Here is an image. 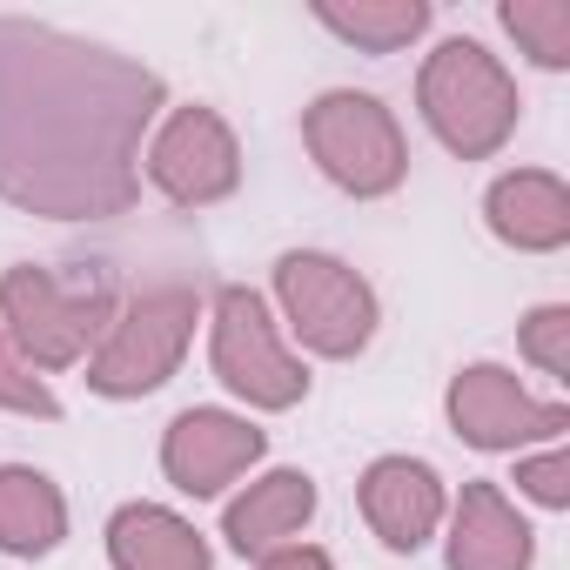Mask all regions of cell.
I'll use <instances>...</instances> for the list:
<instances>
[{"instance_id": "30bf717a", "label": "cell", "mask_w": 570, "mask_h": 570, "mask_svg": "<svg viewBox=\"0 0 570 570\" xmlns=\"http://www.w3.org/2000/svg\"><path fill=\"white\" fill-rule=\"evenodd\" d=\"M262 450H268V436L255 423H242L228 410H188L161 436V470L188 497H222Z\"/></svg>"}, {"instance_id": "4fadbf2b", "label": "cell", "mask_w": 570, "mask_h": 570, "mask_svg": "<svg viewBox=\"0 0 570 570\" xmlns=\"http://www.w3.org/2000/svg\"><path fill=\"white\" fill-rule=\"evenodd\" d=\"M483 215L497 228V242L523 248V255H550L570 242V188L543 168H517L483 195Z\"/></svg>"}, {"instance_id": "ba28073f", "label": "cell", "mask_w": 570, "mask_h": 570, "mask_svg": "<svg viewBox=\"0 0 570 570\" xmlns=\"http://www.w3.org/2000/svg\"><path fill=\"white\" fill-rule=\"evenodd\" d=\"M148 181L175 202V208H208L222 195H235L242 181V148L228 135V121L215 108H175L148 148Z\"/></svg>"}, {"instance_id": "7402d4cb", "label": "cell", "mask_w": 570, "mask_h": 570, "mask_svg": "<svg viewBox=\"0 0 570 570\" xmlns=\"http://www.w3.org/2000/svg\"><path fill=\"white\" fill-rule=\"evenodd\" d=\"M255 570H336L316 543H282V550H268V557H255Z\"/></svg>"}, {"instance_id": "8fae6325", "label": "cell", "mask_w": 570, "mask_h": 570, "mask_svg": "<svg viewBox=\"0 0 570 570\" xmlns=\"http://www.w3.org/2000/svg\"><path fill=\"white\" fill-rule=\"evenodd\" d=\"M363 517H370V530L390 543V550H423L430 543V530L443 523V483H436V470L430 463H416V456H376L370 470H363Z\"/></svg>"}, {"instance_id": "6da1fadb", "label": "cell", "mask_w": 570, "mask_h": 570, "mask_svg": "<svg viewBox=\"0 0 570 570\" xmlns=\"http://www.w3.org/2000/svg\"><path fill=\"white\" fill-rule=\"evenodd\" d=\"M155 108L161 75L141 61L0 14V202L55 222L128 215Z\"/></svg>"}, {"instance_id": "2e32d148", "label": "cell", "mask_w": 570, "mask_h": 570, "mask_svg": "<svg viewBox=\"0 0 570 570\" xmlns=\"http://www.w3.org/2000/svg\"><path fill=\"white\" fill-rule=\"evenodd\" d=\"M61 537H68L61 490L41 470L8 463V470H0V550H8V557H48Z\"/></svg>"}, {"instance_id": "3957f363", "label": "cell", "mask_w": 570, "mask_h": 570, "mask_svg": "<svg viewBox=\"0 0 570 570\" xmlns=\"http://www.w3.org/2000/svg\"><path fill=\"white\" fill-rule=\"evenodd\" d=\"M0 316H8V336L14 350L35 363V370H68L81 363L108 323H115V289L101 275H81V282H61L55 268H8L0 275Z\"/></svg>"}, {"instance_id": "9c48e42d", "label": "cell", "mask_w": 570, "mask_h": 570, "mask_svg": "<svg viewBox=\"0 0 570 570\" xmlns=\"http://www.w3.org/2000/svg\"><path fill=\"white\" fill-rule=\"evenodd\" d=\"M450 430L470 450H523L537 436H563L570 430V410L563 403H537L510 370L476 363V370H463L450 383Z\"/></svg>"}, {"instance_id": "ffe728a7", "label": "cell", "mask_w": 570, "mask_h": 570, "mask_svg": "<svg viewBox=\"0 0 570 570\" xmlns=\"http://www.w3.org/2000/svg\"><path fill=\"white\" fill-rule=\"evenodd\" d=\"M523 356L537 363V370H550V376H570V309H537L530 323H523Z\"/></svg>"}, {"instance_id": "8992f818", "label": "cell", "mask_w": 570, "mask_h": 570, "mask_svg": "<svg viewBox=\"0 0 570 570\" xmlns=\"http://www.w3.org/2000/svg\"><path fill=\"white\" fill-rule=\"evenodd\" d=\"M275 303L289 316V330L303 336V350L316 356H363L376 336V296L356 268H343L336 255H282L275 262Z\"/></svg>"}, {"instance_id": "52a82bcc", "label": "cell", "mask_w": 570, "mask_h": 570, "mask_svg": "<svg viewBox=\"0 0 570 570\" xmlns=\"http://www.w3.org/2000/svg\"><path fill=\"white\" fill-rule=\"evenodd\" d=\"M208 363L215 376L255 403V410H296L309 396V370L282 350L275 323H268V303L255 289H242V282H228V289L215 296V336H208Z\"/></svg>"}, {"instance_id": "7a4b0ae2", "label": "cell", "mask_w": 570, "mask_h": 570, "mask_svg": "<svg viewBox=\"0 0 570 570\" xmlns=\"http://www.w3.org/2000/svg\"><path fill=\"white\" fill-rule=\"evenodd\" d=\"M416 101H423L430 135L463 161L497 155L510 141V128H517V81L503 75V61L483 41H443L423 61Z\"/></svg>"}, {"instance_id": "277c9868", "label": "cell", "mask_w": 570, "mask_h": 570, "mask_svg": "<svg viewBox=\"0 0 570 570\" xmlns=\"http://www.w3.org/2000/svg\"><path fill=\"white\" fill-rule=\"evenodd\" d=\"M195 309L202 303H195V289H181V282H161V289L128 296V309H115L108 336L88 356V390L115 396V403L161 390L181 370V350L195 336Z\"/></svg>"}, {"instance_id": "d6986e66", "label": "cell", "mask_w": 570, "mask_h": 570, "mask_svg": "<svg viewBox=\"0 0 570 570\" xmlns=\"http://www.w3.org/2000/svg\"><path fill=\"white\" fill-rule=\"evenodd\" d=\"M0 410H14V416H41V423H55L61 416V396L35 376V363L14 350V336L0 330Z\"/></svg>"}, {"instance_id": "ac0fdd59", "label": "cell", "mask_w": 570, "mask_h": 570, "mask_svg": "<svg viewBox=\"0 0 570 570\" xmlns=\"http://www.w3.org/2000/svg\"><path fill=\"white\" fill-rule=\"evenodd\" d=\"M503 28L537 68H570V0H503Z\"/></svg>"}, {"instance_id": "e0dca14e", "label": "cell", "mask_w": 570, "mask_h": 570, "mask_svg": "<svg viewBox=\"0 0 570 570\" xmlns=\"http://www.w3.org/2000/svg\"><path fill=\"white\" fill-rule=\"evenodd\" d=\"M316 21L363 55H396L430 28V0H316Z\"/></svg>"}, {"instance_id": "7c38bea8", "label": "cell", "mask_w": 570, "mask_h": 570, "mask_svg": "<svg viewBox=\"0 0 570 570\" xmlns=\"http://www.w3.org/2000/svg\"><path fill=\"white\" fill-rule=\"evenodd\" d=\"M537 537L497 483H463L450 517V570H530Z\"/></svg>"}, {"instance_id": "5bb4252c", "label": "cell", "mask_w": 570, "mask_h": 570, "mask_svg": "<svg viewBox=\"0 0 570 570\" xmlns=\"http://www.w3.org/2000/svg\"><path fill=\"white\" fill-rule=\"evenodd\" d=\"M316 517V483L303 470H268L262 483H248L228 510H222V537L242 557H268L289 537H303V523Z\"/></svg>"}, {"instance_id": "9a60e30c", "label": "cell", "mask_w": 570, "mask_h": 570, "mask_svg": "<svg viewBox=\"0 0 570 570\" xmlns=\"http://www.w3.org/2000/svg\"><path fill=\"white\" fill-rule=\"evenodd\" d=\"M108 557L115 570H215L208 543L195 537L188 517L161 510V503H128L108 523Z\"/></svg>"}, {"instance_id": "5b68a950", "label": "cell", "mask_w": 570, "mask_h": 570, "mask_svg": "<svg viewBox=\"0 0 570 570\" xmlns=\"http://www.w3.org/2000/svg\"><path fill=\"white\" fill-rule=\"evenodd\" d=\"M303 141H309L316 168H323L343 195H390V188L410 175V148H403L396 115H390L376 95H356V88L323 95V101L303 115Z\"/></svg>"}, {"instance_id": "44dd1931", "label": "cell", "mask_w": 570, "mask_h": 570, "mask_svg": "<svg viewBox=\"0 0 570 570\" xmlns=\"http://www.w3.org/2000/svg\"><path fill=\"white\" fill-rule=\"evenodd\" d=\"M517 490L537 497L543 510H563V503H570V456L550 450V456H537V463H517Z\"/></svg>"}]
</instances>
